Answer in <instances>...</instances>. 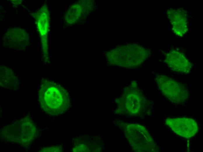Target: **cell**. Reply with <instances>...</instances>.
I'll return each instance as SVG.
<instances>
[{
    "instance_id": "cell-1",
    "label": "cell",
    "mask_w": 203,
    "mask_h": 152,
    "mask_svg": "<svg viewBox=\"0 0 203 152\" xmlns=\"http://www.w3.org/2000/svg\"><path fill=\"white\" fill-rule=\"evenodd\" d=\"M41 109L46 114L56 116L69 108L70 100L67 90L60 84L48 79H43L38 92Z\"/></svg>"
},
{
    "instance_id": "cell-2",
    "label": "cell",
    "mask_w": 203,
    "mask_h": 152,
    "mask_svg": "<svg viewBox=\"0 0 203 152\" xmlns=\"http://www.w3.org/2000/svg\"><path fill=\"white\" fill-rule=\"evenodd\" d=\"M0 136L4 142L29 147L39 135V130L29 115L15 120L1 129Z\"/></svg>"
},
{
    "instance_id": "cell-3",
    "label": "cell",
    "mask_w": 203,
    "mask_h": 152,
    "mask_svg": "<svg viewBox=\"0 0 203 152\" xmlns=\"http://www.w3.org/2000/svg\"><path fill=\"white\" fill-rule=\"evenodd\" d=\"M148 50L138 45L118 48L107 54L110 65L126 68H134L141 65L148 58Z\"/></svg>"
},
{
    "instance_id": "cell-4",
    "label": "cell",
    "mask_w": 203,
    "mask_h": 152,
    "mask_svg": "<svg viewBox=\"0 0 203 152\" xmlns=\"http://www.w3.org/2000/svg\"><path fill=\"white\" fill-rule=\"evenodd\" d=\"M155 80L163 95L170 102L181 103L188 99L190 94L185 84L162 74L157 75Z\"/></svg>"
},
{
    "instance_id": "cell-5",
    "label": "cell",
    "mask_w": 203,
    "mask_h": 152,
    "mask_svg": "<svg viewBox=\"0 0 203 152\" xmlns=\"http://www.w3.org/2000/svg\"><path fill=\"white\" fill-rule=\"evenodd\" d=\"M126 135L133 148L137 152H158L159 148L144 126L133 124L127 127Z\"/></svg>"
},
{
    "instance_id": "cell-6",
    "label": "cell",
    "mask_w": 203,
    "mask_h": 152,
    "mask_svg": "<svg viewBox=\"0 0 203 152\" xmlns=\"http://www.w3.org/2000/svg\"><path fill=\"white\" fill-rule=\"evenodd\" d=\"M165 122L175 134L187 139L193 137L199 130L197 122L190 118L169 117L165 120Z\"/></svg>"
},
{
    "instance_id": "cell-7",
    "label": "cell",
    "mask_w": 203,
    "mask_h": 152,
    "mask_svg": "<svg viewBox=\"0 0 203 152\" xmlns=\"http://www.w3.org/2000/svg\"><path fill=\"white\" fill-rule=\"evenodd\" d=\"M120 100L122 107L132 115L141 113L146 106V100L139 90L128 89L125 90Z\"/></svg>"
},
{
    "instance_id": "cell-8",
    "label": "cell",
    "mask_w": 203,
    "mask_h": 152,
    "mask_svg": "<svg viewBox=\"0 0 203 152\" xmlns=\"http://www.w3.org/2000/svg\"><path fill=\"white\" fill-rule=\"evenodd\" d=\"M167 13L174 33L180 37L186 34L188 31V21L186 11L182 8H170Z\"/></svg>"
},
{
    "instance_id": "cell-9",
    "label": "cell",
    "mask_w": 203,
    "mask_h": 152,
    "mask_svg": "<svg viewBox=\"0 0 203 152\" xmlns=\"http://www.w3.org/2000/svg\"><path fill=\"white\" fill-rule=\"evenodd\" d=\"M165 61L170 69L179 73L188 74L192 69L190 61L179 51L172 50L168 52L166 55Z\"/></svg>"
},
{
    "instance_id": "cell-10",
    "label": "cell",
    "mask_w": 203,
    "mask_h": 152,
    "mask_svg": "<svg viewBox=\"0 0 203 152\" xmlns=\"http://www.w3.org/2000/svg\"><path fill=\"white\" fill-rule=\"evenodd\" d=\"M0 85L3 88L16 90L19 87L18 79L12 70L6 66L0 67Z\"/></svg>"
},
{
    "instance_id": "cell-11",
    "label": "cell",
    "mask_w": 203,
    "mask_h": 152,
    "mask_svg": "<svg viewBox=\"0 0 203 152\" xmlns=\"http://www.w3.org/2000/svg\"><path fill=\"white\" fill-rule=\"evenodd\" d=\"M62 149V146H53L50 147L43 148L40 152H60Z\"/></svg>"
}]
</instances>
